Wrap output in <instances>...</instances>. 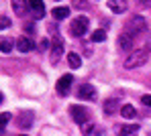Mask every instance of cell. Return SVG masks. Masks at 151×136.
<instances>
[{
    "label": "cell",
    "instance_id": "cell-7",
    "mask_svg": "<svg viewBox=\"0 0 151 136\" xmlns=\"http://www.w3.org/2000/svg\"><path fill=\"white\" fill-rule=\"evenodd\" d=\"M78 98L80 100H96V89L90 83H82L78 87Z\"/></svg>",
    "mask_w": 151,
    "mask_h": 136
},
{
    "label": "cell",
    "instance_id": "cell-18",
    "mask_svg": "<svg viewBox=\"0 0 151 136\" xmlns=\"http://www.w3.org/2000/svg\"><path fill=\"white\" fill-rule=\"evenodd\" d=\"M94 43H102L104 39H106V33L102 30V28H98V30H92V37H90Z\"/></svg>",
    "mask_w": 151,
    "mask_h": 136
},
{
    "label": "cell",
    "instance_id": "cell-1",
    "mask_svg": "<svg viewBox=\"0 0 151 136\" xmlns=\"http://www.w3.org/2000/svg\"><path fill=\"white\" fill-rule=\"evenodd\" d=\"M147 57H149L147 49H137L129 57H125V67L127 69H137V67H141V65L147 63Z\"/></svg>",
    "mask_w": 151,
    "mask_h": 136
},
{
    "label": "cell",
    "instance_id": "cell-16",
    "mask_svg": "<svg viewBox=\"0 0 151 136\" xmlns=\"http://www.w3.org/2000/svg\"><path fill=\"white\" fill-rule=\"evenodd\" d=\"M121 114H123L125 118L131 120V118H135V116H137V110L133 108L131 104H123V106H121Z\"/></svg>",
    "mask_w": 151,
    "mask_h": 136
},
{
    "label": "cell",
    "instance_id": "cell-29",
    "mask_svg": "<svg viewBox=\"0 0 151 136\" xmlns=\"http://www.w3.org/2000/svg\"><path fill=\"white\" fill-rule=\"evenodd\" d=\"M21 136H29V134H21Z\"/></svg>",
    "mask_w": 151,
    "mask_h": 136
},
{
    "label": "cell",
    "instance_id": "cell-5",
    "mask_svg": "<svg viewBox=\"0 0 151 136\" xmlns=\"http://www.w3.org/2000/svg\"><path fill=\"white\" fill-rule=\"evenodd\" d=\"M86 30H88V18L86 16H78L72 23V35L74 37H82V35H86Z\"/></svg>",
    "mask_w": 151,
    "mask_h": 136
},
{
    "label": "cell",
    "instance_id": "cell-4",
    "mask_svg": "<svg viewBox=\"0 0 151 136\" xmlns=\"http://www.w3.org/2000/svg\"><path fill=\"white\" fill-rule=\"evenodd\" d=\"M70 116L74 118L80 126L84 122H88V110L84 108V106H70Z\"/></svg>",
    "mask_w": 151,
    "mask_h": 136
},
{
    "label": "cell",
    "instance_id": "cell-9",
    "mask_svg": "<svg viewBox=\"0 0 151 136\" xmlns=\"http://www.w3.org/2000/svg\"><path fill=\"white\" fill-rule=\"evenodd\" d=\"M108 8L114 14H123L127 8H129V4H127V0H108Z\"/></svg>",
    "mask_w": 151,
    "mask_h": 136
},
{
    "label": "cell",
    "instance_id": "cell-2",
    "mask_svg": "<svg viewBox=\"0 0 151 136\" xmlns=\"http://www.w3.org/2000/svg\"><path fill=\"white\" fill-rule=\"evenodd\" d=\"M147 28V21L141 16V14H135L131 21H129V25H127L125 33H129L131 37H135V35H139V33H143Z\"/></svg>",
    "mask_w": 151,
    "mask_h": 136
},
{
    "label": "cell",
    "instance_id": "cell-14",
    "mask_svg": "<svg viewBox=\"0 0 151 136\" xmlns=\"http://www.w3.org/2000/svg\"><path fill=\"white\" fill-rule=\"evenodd\" d=\"M68 63H70L72 69H80L82 67V57L76 53V51H72V53H68Z\"/></svg>",
    "mask_w": 151,
    "mask_h": 136
},
{
    "label": "cell",
    "instance_id": "cell-12",
    "mask_svg": "<svg viewBox=\"0 0 151 136\" xmlns=\"http://www.w3.org/2000/svg\"><path fill=\"white\" fill-rule=\"evenodd\" d=\"M27 6H29L27 0H12V8H14V14H17V16H23V14H25Z\"/></svg>",
    "mask_w": 151,
    "mask_h": 136
},
{
    "label": "cell",
    "instance_id": "cell-28",
    "mask_svg": "<svg viewBox=\"0 0 151 136\" xmlns=\"http://www.w3.org/2000/svg\"><path fill=\"white\" fill-rule=\"evenodd\" d=\"M2 100H4V96H2V93H0V104H2Z\"/></svg>",
    "mask_w": 151,
    "mask_h": 136
},
{
    "label": "cell",
    "instance_id": "cell-22",
    "mask_svg": "<svg viewBox=\"0 0 151 136\" xmlns=\"http://www.w3.org/2000/svg\"><path fill=\"white\" fill-rule=\"evenodd\" d=\"M80 128H82V134H90L94 126H92V122H84V124H82Z\"/></svg>",
    "mask_w": 151,
    "mask_h": 136
},
{
    "label": "cell",
    "instance_id": "cell-20",
    "mask_svg": "<svg viewBox=\"0 0 151 136\" xmlns=\"http://www.w3.org/2000/svg\"><path fill=\"white\" fill-rule=\"evenodd\" d=\"M72 6L80 8V10H86L88 8V0H72Z\"/></svg>",
    "mask_w": 151,
    "mask_h": 136
},
{
    "label": "cell",
    "instance_id": "cell-26",
    "mask_svg": "<svg viewBox=\"0 0 151 136\" xmlns=\"http://www.w3.org/2000/svg\"><path fill=\"white\" fill-rule=\"evenodd\" d=\"M137 4L143 8H151V0H137Z\"/></svg>",
    "mask_w": 151,
    "mask_h": 136
},
{
    "label": "cell",
    "instance_id": "cell-8",
    "mask_svg": "<svg viewBox=\"0 0 151 136\" xmlns=\"http://www.w3.org/2000/svg\"><path fill=\"white\" fill-rule=\"evenodd\" d=\"M17 49L21 53H29V51L35 49V41L31 37H21V39H17Z\"/></svg>",
    "mask_w": 151,
    "mask_h": 136
},
{
    "label": "cell",
    "instance_id": "cell-24",
    "mask_svg": "<svg viewBox=\"0 0 151 136\" xmlns=\"http://www.w3.org/2000/svg\"><path fill=\"white\" fill-rule=\"evenodd\" d=\"M141 104H143V106H149V108H151V96H149V93L141 96Z\"/></svg>",
    "mask_w": 151,
    "mask_h": 136
},
{
    "label": "cell",
    "instance_id": "cell-17",
    "mask_svg": "<svg viewBox=\"0 0 151 136\" xmlns=\"http://www.w3.org/2000/svg\"><path fill=\"white\" fill-rule=\"evenodd\" d=\"M116 106H119L116 100H106V102H104V114H108V116L114 114V112H116Z\"/></svg>",
    "mask_w": 151,
    "mask_h": 136
},
{
    "label": "cell",
    "instance_id": "cell-27",
    "mask_svg": "<svg viewBox=\"0 0 151 136\" xmlns=\"http://www.w3.org/2000/svg\"><path fill=\"white\" fill-rule=\"evenodd\" d=\"M147 53H151V39L147 41Z\"/></svg>",
    "mask_w": 151,
    "mask_h": 136
},
{
    "label": "cell",
    "instance_id": "cell-3",
    "mask_svg": "<svg viewBox=\"0 0 151 136\" xmlns=\"http://www.w3.org/2000/svg\"><path fill=\"white\" fill-rule=\"evenodd\" d=\"M72 83H74V75H72V73H65L63 77H59V81L55 85L57 93H59L61 98H65V96L70 93V89H72Z\"/></svg>",
    "mask_w": 151,
    "mask_h": 136
},
{
    "label": "cell",
    "instance_id": "cell-10",
    "mask_svg": "<svg viewBox=\"0 0 151 136\" xmlns=\"http://www.w3.org/2000/svg\"><path fill=\"white\" fill-rule=\"evenodd\" d=\"M137 132H139V124H125V126L116 128V134L119 136H133Z\"/></svg>",
    "mask_w": 151,
    "mask_h": 136
},
{
    "label": "cell",
    "instance_id": "cell-13",
    "mask_svg": "<svg viewBox=\"0 0 151 136\" xmlns=\"http://www.w3.org/2000/svg\"><path fill=\"white\" fill-rule=\"evenodd\" d=\"M53 18L55 21H63V18H68L70 16V8L68 6H57V8H53Z\"/></svg>",
    "mask_w": 151,
    "mask_h": 136
},
{
    "label": "cell",
    "instance_id": "cell-11",
    "mask_svg": "<svg viewBox=\"0 0 151 136\" xmlns=\"http://www.w3.org/2000/svg\"><path fill=\"white\" fill-rule=\"evenodd\" d=\"M133 39H135V37H131L129 33L123 30V33L119 35V47H121V49H125V51H129V49L133 47Z\"/></svg>",
    "mask_w": 151,
    "mask_h": 136
},
{
    "label": "cell",
    "instance_id": "cell-19",
    "mask_svg": "<svg viewBox=\"0 0 151 136\" xmlns=\"http://www.w3.org/2000/svg\"><path fill=\"white\" fill-rule=\"evenodd\" d=\"M29 2V8L31 10H39V8H45L43 6V0H27Z\"/></svg>",
    "mask_w": 151,
    "mask_h": 136
},
{
    "label": "cell",
    "instance_id": "cell-21",
    "mask_svg": "<svg viewBox=\"0 0 151 136\" xmlns=\"http://www.w3.org/2000/svg\"><path fill=\"white\" fill-rule=\"evenodd\" d=\"M8 122H10V114H8V112H2V114H0V128L6 126Z\"/></svg>",
    "mask_w": 151,
    "mask_h": 136
},
{
    "label": "cell",
    "instance_id": "cell-6",
    "mask_svg": "<svg viewBox=\"0 0 151 136\" xmlns=\"http://www.w3.org/2000/svg\"><path fill=\"white\" fill-rule=\"evenodd\" d=\"M63 53V39L61 37H55L51 41V63H57V59Z\"/></svg>",
    "mask_w": 151,
    "mask_h": 136
},
{
    "label": "cell",
    "instance_id": "cell-23",
    "mask_svg": "<svg viewBox=\"0 0 151 136\" xmlns=\"http://www.w3.org/2000/svg\"><path fill=\"white\" fill-rule=\"evenodd\" d=\"M8 27H10V18L0 16V30H2V28H8Z\"/></svg>",
    "mask_w": 151,
    "mask_h": 136
},
{
    "label": "cell",
    "instance_id": "cell-15",
    "mask_svg": "<svg viewBox=\"0 0 151 136\" xmlns=\"http://www.w3.org/2000/svg\"><path fill=\"white\" fill-rule=\"evenodd\" d=\"M14 45H17V43H14L12 39H8V37H0V51H2V53H10Z\"/></svg>",
    "mask_w": 151,
    "mask_h": 136
},
{
    "label": "cell",
    "instance_id": "cell-25",
    "mask_svg": "<svg viewBox=\"0 0 151 136\" xmlns=\"http://www.w3.org/2000/svg\"><path fill=\"white\" fill-rule=\"evenodd\" d=\"M49 45H51V41H47V39H43V41L39 43V49H41V51H45V49H47Z\"/></svg>",
    "mask_w": 151,
    "mask_h": 136
}]
</instances>
